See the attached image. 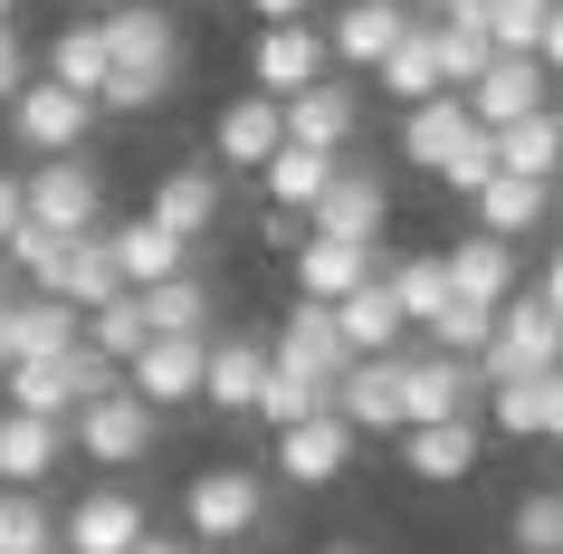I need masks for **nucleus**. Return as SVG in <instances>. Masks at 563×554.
Wrapping results in <instances>:
<instances>
[{"label":"nucleus","instance_id":"obj_24","mask_svg":"<svg viewBox=\"0 0 563 554\" xmlns=\"http://www.w3.org/2000/svg\"><path fill=\"white\" fill-rule=\"evenodd\" d=\"M401 439V468L420 488H459L477 468V421H420V431H391Z\"/></svg>","mask_w":563,"mask_h":554},{"label":"nucleus","instance_id":"obj_36","mask_svg":"<svg viewBox=\"0 0 563 554\" xmlns=\"http://www.w3.org/2000/svg\"><path fill=\"white\" fill-rule=\"evenodd\" d=\"M38 77H58V87L96 96L106 77H115V58H106V30H96V20H77V30H58V39H48V67H38Z\"/></svg>","mask_w":563,"mask_h":554},{"label":"nucleus","instance_id":"obj_45","mask_svg":"<svg viewBox=\"0 0 563 554\" xmlns=\"http://www.w3.org/2000/svg\"><path fill=\"white\" fill-rule=\"evenodd\" d=\"M544 10H554V0H487V39H497L506 58H534V39H544Z\"/></svg>","mask_w":563,"mask_h":554},{"label":"nucleus","instance_id":"obj_15","mask_svg":"<svg viewBox=\"0 0 563 554\" xmlns=\"http://www.w3.org/2000/svg\"><path fill=\"white\" fill-rule=\"evenodd\" d=\"M563 210V182H526V173H497L487 192H468V230L487 239H534L544 220Z\"/></svg>","mask_w":563,"mask_h":554},{"label":"nucleus","instance_id":"obj_1","mask_svg":"<svg viewBox=\"0 0 563 554\" xmlns=\"http://www.w3.org/2000/svg\"><path fill=\"white\" fill-rule=\"evenodd\" d=\"M96 30H106V58H115L96 106L106 116H153L181 87V20L163 0H115V10H96Z\"/></svg>","mask_w":563,"mask_h":554},{"label":"nucleus","instance_id":"obj_6","mask_svg":"<svg viewBox=\"0 0 563 554\" xmlns=\"http://www.w3.org/2000/svg\"><path fill=\"white\" fill-rule=\"evenodd\" d=\"M96 96H77V87H58V77H30V87L10 96V134H20V153H87V134H96Z\"/></svg>","mask_w":563,"mask_h":554},{"label":"nucleus","instance_id":"obj_38","mask_svg":"<svg viewBox=\"0 0 563 554\" xmlns=\"http://www.w3.org/2000/svg\"><path fill=\"white\" fill-rule=\"evenodd\" d=\"M0 554H58V517L38 488H0Z\"/></svg>","mask_w":563,"mask_h":554},{"label":"nucleus","instance_id":"obj_54","mask_svg":"<svg viewBox=\"0 0 563 554\" xmlns=\"http://www.w3.org/2000/svg\"><path fill=\"white\" fill-rule=\"evenodd\" d=\"M10 363H20V354H10V306H0V373H10Z\"/></svg>","mask_w":563,"mask_h":554},{"label":"nucleus","instance_id":"obj_33","mask_svg":"<svg viewBox=\"0 0 563 554\" xmlns=\"http://www.w3.org/2000/svg\"><path fill=\"white\" fill-rule=\"evenodd\" d=\"M134 296H144L153 335H210V278L201 268H173V278H153V287H134Z\"/></svg>","mask_w":563,"mask_h":554},{"label":"nucleus","instance_id":"obj_21","mask_svg":"<svg viewBox=\"0 0 563 554\" xmlns=\"http://www.w3.org/2000/svg\"><path fill=\"white\" fill-rule=\"evenodd\" d=\"M363 134V96L334 87V77H316V87L287 96V144H316V153H354Z\"/></svg>","mask_w":563,"mask_h":554},{"label":"nucleus","instance_id":"obj_42","mask_svg":"<svg viewBox=\"0 0 563 554\" xmlns=\"http://www.w3.org/2000/svg\"><path fill=\"white\" fill-rule=\"evenodd\" d=\"M487 325H497V306H477V296H459V287H449V306H440L430 325H420V335H430L440 354H468V363H477V354H487Z\"/></svg>","mask_w":563,"mask_h":554},{"label":"nucleus","instance_id":"obj_22","mask_svg":"<svg viewBox=\"0 0 563 554\" xmlns=\"http://www.w3.org/2000/svg\"><path fill=\"white\" fill-rule=\"evenodd\" d=\"M258 382H267V345H249V335H210L201 411H220V421H249V411H258Z\"/></svg>","mask_w":563,"mask_h":554},{"label":"nucleus","instance_id":"obj_12","mask_svg":"<svg viewBox=\"0 0 563 554\" xmlns=\"http://www.w3.org/2000/svg\"><path fill=\"white\" fill-rule=\"evenodd\" d=\"M287 144V96H230V106H220V124H210V163H220V173H258L267 153Z\"/></svg>","mask_w":563,"mask_h":554},{"label":"nucleus","instance_id":"obj_28","mask_svg":"<svg viewBox=\"0 0 563 554\" xmlns=\"http://www.w3.org/2000/svg\"><path fill=\"white\" fill-rule=\"evenodd\" d=\"M459 144H468V106H459V87L420 96V106H401V163L440 173V163H449Z\"/></svg>","mask_w":563,"mask_h":554},{"label":"nucleus","instance_id":"obj_52","mask_svg":"<svg viewBox=\"0 0 563 554\" xmlns=\"http://www.w3.org/2000/svg\"><path fill=\"white\" fill-rule=\"evenodd\" d=\"M534 296H544V306H554V325H563V249L544 259V278H534Z\"/></svg>","mask_w":563,"mask_h":554},{"label":"nucleus","instance_id":"obj_40","mask_svg":"<svg viewBox=\"0 0 563 554\" xmlns=\"http://www.w3.org/2000/svg\"><path fill=\"white\" fill-rule=\"evenodd\" d=\"M383 278H391V296H401V316H411V335H420V325H430V316L449 306V268H440V249H420V259H391Z\"/></svg>","mask_w":563,"mask_h":554},{"label":"nucleus","instance_id":"obj_20","mask_svg":"<svg viewBox=\"0 0 563 554\" xmlns=\"http://www.w3.org/2000/svg\"><path fill=\"white\" fill-rule=\"evenodd\" d=\"M67 459V421H38V411L0 402V488H48Z\"/></svg>","mask_w":563,"mask_h":554},{"label":"nucleus","instance_id":"obj_58","mask_svg":"<svg viewBox=\"0 0 563 554\" xmlns=\"http://www.w3.org/2000/svg\"><path fill=\"white\" fill-rule=\"evenodd\" d=\"M401 10H430V0H401Z\"/></svg>","mask_w":563,"mask_h":554},{"label":"nucleus","instance_id":"obj_19","mask_svg":"<svg viewBox=\"0 0 563 554\" xmlns=\"http://www.w3.org/2000/svg\"><path fill=\"white\" fill-rule=\"evenodd\" d=\"M220 202H230V192H220V163H173V173L153 182V220L173 239H191V249L220 230Z\"/></svg>","mask_w":563,"mask_h":554},{"label":"nucleus","instance_id":"obj_59","mask_svg":"<svg viewBox=\"0 0 563 554\" xmlns=\"http://www.w3.org/2000/svg\"><path fill=\"white\" fill-rule=\"evenodd\" d=\"M554 124H563V106H554Z\"/></svg>","mask_w":563,"mask_h":554},{"label":"nucleus","instance_id":"obj_50","mask_svg":"<svg viewBox=\"0 0 563 554\" xmlns=\"http://www.w3.org/2000/svg\"><path fill=\"white\" fill-rule=\"evenodd\" d=\"M534 439H563V363L544 373V431H534Z\"/></svg>","mask_w":563,"mask_h":554},{"label":"nucleus","instance_id":"obj_13","mask_svg":"<svg viewBox=\"0 0 563 554\" xmlns=\"http://www.w3.org/2000/svg\"><path fill=\"white\" fill-rule=\"evenodd\" d=\"M459 106H468V124H516V116H534V106H554V77H544V58H487V77L477 87H459Z\"/></svg>","mask_w":563,"mask_h":554},{"label":"nucleus","instance_id":"obj_30","mask_svg":"<svg viewBox=\"0 0 563 554\" xmlns=\"http://www.w3.org/2000/svg\"><path fill=\"white\" fill-rule=\"evenodd\" d=\"M497 173H526V182H563V124H554V106H534V116L497 124Z\"/></svg>","mask_w":563,"mask_h":554},{"label":"nucleus","instance_id":"obj_47","mask_svg":"<svg viewBox=\"0 0 563 554\" xmlns=\"http://www.w3.org/2000/svg\"><path fill=\"white\" fill-rule=\"evenodd\" d=\"M258 239H267V249H297V239H306V210H277V202H267L258 210Z\"/></svg>","mask_w":563,"mask_h":554},{"label":"nucleus","instance_id":"obj_3","mask_svg":"<svg viewBox=\"0 0 563 554\" xmlns=\"http://www.w3.org/2000/svg\"><path fill=\"white\" fill-rule=\"evenodd\" d=\"M153 439H163V411L134 392V382H115V392H96L77 421H67V449L96 468H144L153 459Z\"/></svg>","mask_w":563,"mask_h":554},{"label":"nucleus","instance_id":"obj_23","mask_svg":"<svg viewBox=\"0 0 563 554\" xmlns=\"http://www.w3.org/2000/svg\"><path fill=\"white\" fill-rule=\"evenodd\" d=\"M277 363H297V373H344V363H354V345H344V325H334V306H316V296H297V306H287V325H277Z\"/></svg>","mask_w":563,"mask_h":554},{"label":"nucleus","instance_id":"obj_10","mask_svg":"<svg viewBox=\"0 0 563 554\" xmlns=\"http://www.w3.org/2000/svg\"><path fill=\"white\" fill-rule=\"evenodd\" d=\"M144 525H153V517H144V497L124 488V478H96V488L58 517V554H124Z\"/></svg>","mask_w":563,"mask_h":554},{"label":"nucleus","instance_id":"obj_31","mask_svg":"<svg viewBox=\"0 0 563 554\" xmlns=\"http://www.w3.org/2000/svg\"><path fill=\"white\" fill-rule=\"evenodd\" d=\"M373 87H383L391 106H420V96H440V39H430V20H411V30L391 39V58L373 67Z\"/></svg>","mask_w":563,"mask_h":554},{"label":"nucleus","instance_id":"obj_18","mask_svg":"<svg viewBox=\"0 0 563 554\" xmlns=\"http://www.w3.org/2000/svg\"><path fill=\"white\" fill-rule=\"evenodd\" d=\"M334 411H344L363 439L401 431V354H354V363L334 373Z\"/></svg>","mask_w":563,"mask_h":554},{"label":"nucleus","instance_id":"obj_25","mask_svg":"<svg viewBox=\"0 0 563 554\" xmlns=\"http://www.w3.org/2000/svg\"><path fill=\"white\" fill-rule=\"evenodd\" d=\"M440 268H449V287L477 296V306H506V296H516V239L468 230V239H449V249H440Z\"/></svg>","mask_w":563,"mask_h":554},{"label":"nucleus","instance_id":"obj_44","mask_svg":"<svg viewBox=\"0 0 563 554\" xmlns=\"http://www.w3.org/2000/svg\"><path fill=\"white\" fill-rule=\"evenodd\" d=\"M430 182H440V192H459V202H468V192H487V182H497V134H487V124H468V144L449 153Z\"/></svg>","mask_w":563,"mask_h":554},{"label":"nucleus","instance_id":"obj_9","mask_svg":"<svg viewBox=\"0 0 563 554\" xmlns=\"http://www.w3.org/2000/svg\"><path fill=\"white\" fill-rule=\"evenodd\" d=\"M383 220H391V182L373 173V163H334V182L316 192V210H306V230L316 239H383Z\"/></svg>","mask_w":563,"mask_h":554},{"label":"nucleus","instance_id":"obj_17","mask_svg":"<svg viewBox=\"0 0 563 554\" xmlns=\"http://www.w3.org/2000/svg\"><path fill=\"white\" fill-rule=\"evenodd\" d=\"M287 268H297V296L334 306V296H354L363 278L383 268V249H373V239H316V230H306L297 249H287Z\"/></svg>","mask_w":563,"mask_h":554},{"label":"nucleus","instance_id":"obj_46","mask_svg":"<svg viewBox=\"0 0 563 554\" xmlns=\"http://www.w3.org/2000/svg\"><path fill=\"white\" fill-rule=\"evenodd\" d=\"M30 77H38V58H30V39H20V30H10V20H0V106H10V96L30 87Z\"/></svg>","mask_w":563,"mask_h":554},{"label":"nucleus","instance_id":"obj_11","mask_svg":"<svg viewBox=\"0 0 563 554\" xmlns=\"http://www.w3.org/2000/svg\"><path fill=\"white\" fill-rule=\"evenodd\" d=\"M201 363H210V335H144V354L124 363V382L153 411H191L201 402Z\"/></svg>","mask_w":563,"mask_h":554},{"label":"nucleus","instance_id":"obj_57","mask_svg":"<svg viewBox=\"0 0 563 554\" xmlns=\"http://www.w3.org/2000/svg\"><path fill=\"white\" fill-rule=\"evenodd\" d=\"M10 10H20V0H0V20H10Z\"/></svg>","mask_w":563,"mask_h":554},{"label":"nucleus","instance_id":"obj_56","mask_svg":"<svg viewBox=\"0 0 563 554\" xmlns=\"http://www.w3.org/2000/svg\"><path fill=\"white\" fill-rule=\"evenodd\" d=\"M0 306H10V259H0Z\"/></svg>","mask_w":563,"mask_h":554},{"label":"nucleus","instance_id":"obj_48","mask_svg":"<svg viewBox=\"0 0 563 554\" xmlns=\"http://www.w3.org/2000/svg\"><path fill=\"white\" fill-rule=\"evenodd\" d=\"M534 58H544V77H563V0L544 10V39H534Z\"/></svg>","mask_w":563,"mask_h":554},{"label":"nucleus","instance_id":"obj_43","mask_svg":"<svg viewBox=\"0 0 563 554\" xmlns=\"http://www.w3.org/2000/svg\"><path fill=\"white\" fill-rule=\"evenodd\" d=\"M506 545H516V554H563V488L516 497V517H506Z\"/></svg>","mask_w":563,"mask_h":554},{"label":"nucleus","instance_id":"obj_4","mask_svg":"<svg viewBox=\"0 0 563 554\" xmlns=\"http://www.w3.org/2000/svg\"><path fill=\"white\" fill-rule=\"evenodd\" d=\"M563 363V325H554V306L534 287H516L497 306V325H487V354H477V382H506V373H554Z\"/></svg>","mask_w":563,"mask_h":554},{"label":"nucleus","instance_id":"obj_5","mask_svg":"<svg viewBox=\"0 0 563 554\" xmlns=\"http://www.w3.org/2000/svg\"><path fill=\"white\" fill-rule=\"evenodd\" d=\"M20 202H30V220H48V230H67V239L106 230V173H96L87 153L30 163V173H20Z\"/></svg>","mask_w":563,"mask_h":554},{"label":"nucleus","instance_id":"obj_29","mask_svg":"<svg viewBox=\"0 0 563 554\" xmlns=\"http://www.w3.org/2000/svg\"><path fill=\"white\" fill-rule=\"evenodd\" d=\"M67 345H87V316L67 296H48V287L10 296V354H67Z\"/></svg>","mask_w":563,"mask_h":554},{"label":"nucleus","instance_id":"obj_37","mask_svg":"<svg viewBox=\"0 0 563 554\" xmlns=\"http://www.w3.org/2000/svg\"><path fill=\"white\" fill-rule=\"evenodd\" d=\"M144 335H153V325H144V296H134V287H124V296H106V306H87V345L106 354L115 373L134 363V354H144Z\"/></svg>","mask_w":563,"mask_h":554},{"label":"nucleus","instance_id":"obj_32","mask_svg":"<svg viewBox=\"0 0 563 554\" xmlns=\"http://www.w3.org/2000/svg\"><path fill=\"white\" fill-rule=\"evenodd\" d=\"M334 163H344V153H316V144H277V153L258 163V192H267L277 210H316V192L334 182Z\"/></svg>","mask_w":563,"mask_h":554},{"label":"nucleus","instance_id":"obj_39","mask_svg":"<svg viewBox=\"0 0 563 554\" xmlns=\"http://www.w3.org/2000/svg\"><path fill=\"white\" fill-rule=\"evenodd\" d=\"M0 259H10V278H30V287L58 296V268H67V230H48V220H20V230L0 239Z\"/></svg>","mask_w":563,"mask_h":554},{"label":"nucleus","instance_id":"obj_51","mask_svg":"<svg viewBox=\"0 0 563 554\" xmlns=\"http://www.w3.org/2000/svg\"><path fill=\"white\" fill-rule=\"evenodd\" d=\"M20 220H30V202H20V173H0V239L20 230Z\"/></svg>","mask_w":563,"mask_h":554},{"label":"nucleus","instance_id":"obj_53","mask_svg":"<svg viewBox=\"0 0 563 554\" xmlns=\"http://www.w3.org/2000/svg\"><path fill=\"white\" fill-rule=\"evenodd\" d=\"M249 10H258V20H306L316 0H249Z\"/></svg>","mask_w":563,"mask_h":554},{"label":"nucleus","instance_id":"obj_35","mask_svg":"<svg viewBox=\"0 0 563 554\" xmlns=\"http://www.w3.org/2000/svg\"><path fill=\"white\" fill-rule=\"evenodd\" d=\"M58 296L87 316V306H106V296H124V278H115V249H106V230H87V239H67V268H58Z\"/></svg>","mask_w":563,"mask_h":554},{"label":"nucleus","instance_id":"obj_16","mask_svg":"<svg viewBox=\"0 0 563 554\" xmlns=\"http://www.w3.org/2000/svg\"><path fill=\"white\" fill-rule=\"evenodd\" d=\"M420 10H401V0H344V10H334L325 20V58L334 67H363V77H373V67L391 58V39L411 30Z\"/></svg>","mask_w":563,"mask_h":554},{"label":"nucleus","instance_id":"obj_14","mask_svg":"<svg viewBox=\"0 0 563 554\" xmlns=\"http://www.w3.org/2000/svg\"><path fill=\"white\" fill-rule=\"evenodd\" d=\"M354 421L344 411H316V421H287L277 431V468H287V488H334L344 478V459H354Z\"/></svg>","mask_w":563,"mask_h":554},{"label":"nucleus","instance_id":"obj_41","mask_svg":"<svg viewBox=\"0 0 563 554\" xmlns=\"http://www.w3.org/2000/svg\"><path fill=\"white\" fill-rule=\"evenodd\" d=\"M487 431H497V439H534V431H544V373L487 382Z\"/></svg>","mask_w":563,"mask_h":554},{"label":"nucleus","instance_id":"obj_34","mask_svg":"<svg viewBox=\"0 0 563 554\" xmlns=\"http://www.w3.org/2000/svg\"><path fill=\"white\" fill-rule=\"evenodd\" d=\"M316 411H334V382H325V373H297V363H277V354H267V382H258V411H249V421L287 431V421H316Z\"/></svg>","mask_w":563,"mask_h":554},{"label":"nucleus","instance_id":"obj_49","mask_svg":"<svg viewBox=\"0 0 563 554\" xmlns=\"http://www.w3.org/2000/svg\"><path fill=\"white\" fill-rule=\"evenodd\" d=\"M124 554H201V545H191L181 525H173V535H163V525H144V535H134V545H124Z\"/></svg>","mask_w":563,"mask_h":554},{"label":"nucleus","instance_id":"obj_7","mask_svg":"<svg viewBox=\"0 0 563 554\" xmlns=\"http://www.w3.org/2000/svg\"><path fill=\"white\" fill-rule=\"evenodd\" d=\"M316 77H334L325 30H316V20H258V39H249V87L258 96H297V87H316Z\"/></svg>","mask_w":563,"mask_h":554},{"label":"nucleus","instance_id":"obj_2","mask_svg":"<svg viewBox=\"0 0 563 554\" xmlns=\"http://www.w3.org/2000/svg\"><path fill=\"white\" fill-rule=\"evenodd\" d=\"M258 525H267V478L249 459H210L181 488V535L191 545H249Z\"/></svg>","mask_w":563,"mask_h":554},{"label":"nucleus","instance_id":"obj_55","mask_svg":"<svg viewBox=\"0 0 563 554\" xmlns=\"http://www.w3.org/2000/svg\"><path fill=\"white\" fill-rule=\"evenodd\" d=\"M316 554H373V545H354V535H344V545H316Z\"/></svg>","mask_w":563,"mask_h":554},{"label":"nucleus","instance_id":"obj_8","mask_svg":"<svg viewBox=\"0 0 563 554\" xmlns=\"http://www.w3.org/2000/svg\"><path fill=\"white\" fill-rule=\"evenodd\" d=\"M487 392L477 382L468 354H401V431H420V421H468V402Z\"/></svg>","mask_w":563,"mask_h":554},{"label":"nucleus","instance_id":"obj_27","mask_svg":"<svg viewBox=\"0 0 563 554\" xmlns=\"http://www.w3.org/2000/svg\"><path fill=\"white\" fill-rule=\"evenodd\" d=\"M106 249H115V278L124 287H153V278H173V268H191V239H173L163 220H106Z\"/></svg>","mask_w":563,"mask_h":554},{"label":"nucleus","instance_id":"obj_26","mask_svg":"<svg viewBox=\"0 0 563 554\" xmlns=\"http://www.w3.org/2000/svg\"><path fill=\"white\" fill-rule=\"evenodd\" d=\"M334 325H344V345H354V354H401V335H411V316H401V296H391L383 268H373L354 296H334Z\"/></svg>","mask_w":563,"mask_h":554}]
</instances>
